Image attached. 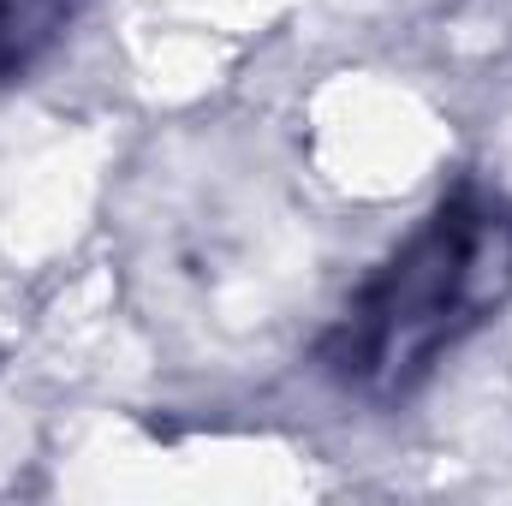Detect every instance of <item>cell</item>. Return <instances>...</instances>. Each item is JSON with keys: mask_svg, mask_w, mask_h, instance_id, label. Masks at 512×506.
Masks as SVG:
<instances>
[{"mask_svg": "<svg viewBox=\"0 0 512 506\" xmlns=\"http://www.w3.org/2000/svg\"><path fill=\"white\" fill-rule=\"evenodd\" d=\"M78 6L84 0H0V78H24L60 42Z\"/></svg>", "mask_w": 512, "mask_h": 506, "instance_id": "7a4b0ae2", "label": "cell"}, {"mask_svg": "<svg viewBox=\"0 0 512 506\" xmlns=\"http://www.w3.org/2000/svg\"><path fill=\"white\" fill-rule=\"evenodd\" d=\"M512 298V197L459 185L352 292L322 340L328 376L364 399H399Z\"/></svg>", "mask_w": 512, "mask_h": 506, "instance_id": "6da1fadb", "label": "cell"}]
</instances>
